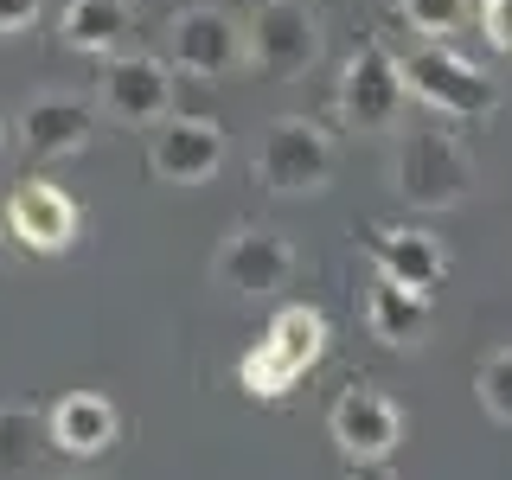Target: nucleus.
<instances>
[{
	"label": "nucleus",
	"mask_w": 512,
	"mask_h": 480,
	"mask_svg": "<svg viewBox=\"0 0 512 480\" xmlns=\"http://www.w3.org/2000/svg\"><path fill=\"white\" fill-rule=\"evenodd\" d=\"M391 186L423 212H448L468 199L474 186V160L448 128H397V160H391Z\"/></svg>",
	"instance_id": "1"
},
{
	"label": "nucleus",
	"mask_w": 512,
	"mask_h": 480,
	"mask_svg": "<svg viewBox=\"0 0 512 480\" xmlns=\"http://www.w3.org/2000/svg\"><path fill=\"white\" fill-rule=\"evenodd\" d=\"M474 391H480V410H487L493 423H512V346H506V352H493V359L480 365Z\"/></svg>",
	"instance_id": "20"
},
{
	"label": "nucleus",
	"mask_w": 512,
	"mask_h": 480,
	"mask_svg": "<svg viewBox=\"0 0 512 480\" xmlns=\"http://www.w3.org/2000/svg\"><path fill=\"white\" fill-rule=\"evenodd\" d=\"M327 429H333V442H340V455L352 468H365V461L397 455V442H404V410L384 391H372V384H346L327 410Z\"/></svg>",
	"instance_id": "8"
},
{
	"label": "nucleus",
	"mask_w": 512,
	"mask_h": 480,
	"mask_svg": "<svg viewBox=\"0 0 512 480\" xmlns=\"http://www.w3.org/2000/svg\"><path fill=\"white\" fill-rule=\"evenodd\" d=\"M320 352H327V314L308 308V301H295V308H282L269 320V333L244 352V365H237V384H244L250 397H288V384L301 372H314Z\"/></svg>",
	"instance_id": "2"
},
{
	"label": "nucleus",
	"mask_w": 512,
	"mask_h": 480,
	"mask_svg": "<svg viewBox=\"0 0 512 480\" xmlns=\"http://www.w3.org/2000/svg\"><path fill=\"white\" fill-rule=\"evenodd\" d=\"M7 148H13V122L0 116V160H7Z\"/></svg>",
	"instance_id": "24"
},
{
	"label": "nucleus",
	"mask_w": 512,
	"mask_h": 480,
	"mask_svg": "<svg viewBox=\"0 0 512 480\" xmlns=\"http://www.w3.org/2000/svg\"><path fill=\"white\" fill-rule=\"evenodd\" d=\"M352 480H391V468H384V461H365V468H352Z\"/></svg>",
	"instance_id": "23"
},
{
	"label": "nucleus",
	"mask_w": 512,
	"mask_h": 480,
	"mask_svg": "<svg viewBox=\"0 0 512 480\" xmlns=\"http://www.w3.org/2000/svg\"><path fill=\"white\" fill-rule=\"evenodd\" d=\"M20 148L32 160H64V154H84L96 141V109L77 103V96H39L20 122H13Z\"/></svg>",
	"instance_id": "13"
},
{
	"label": "nucleus",
	"mask_w": 512,
	"mask_h": 480,
	"mask_svg": "<svg viewBox=\"0 0 512 480\" xmlns=\"http://www.w3.org/2000/svg\"><path fill=\"white\" fill-rule=\"evenodd\" d=\"M167 64L186 77H224L244 64V26L224 7H180L167 20Z\"/></svg>",
	"instance_id": "10"
},
{
	"label": "nucleus",
	"mask_w": 512,
	"mask_h": 480,
	"mask_svg": "<svg viewBox=\"0 0 512 480\" xmlns=\"http://www.w3.org/2000/svg\"><path fill=\"white\" fill-rule=\"evenodd\" d=\"M128 0H71L58 13V32L71 52H90V58H116L122 39H128Z\"/></svg>",
	"instance_id": "17"
},
{
	"label": "nucleus",
	"mask_w": 512,
	"mask_h": 480,
	"mask_svg": "<svg viewBox=\"0 0 512 480\" xmlns=\"http://www.w3.org/2000/svg\"><path fill=\"white\" fill-rule=\"evenodd\" d=\"M71 480H84V474H71Z\"/></svg>",
	"instance_id": "25"
},
{
	"label": "nucleus",
	"mask_w": 512,
	"mask_h": 480,
	"mask_svg": "<svg viewBox=\"0 0 512 480\" xmlns=\"http://www.w3.org/2000/svg\"><path fill=\"white\" fill-rule=\"evenodd\" d=\"M77 224H84V212H77V199L52 180H20L7 192V237L39 256H58L77 244Z\"/></svg>",
	"instance_id": "12"
},
{
	"label": "nucleus",
	"mask_w": 512,
	"mask_h": 480,
	"mask_svg": "<svg viewBox=\"0 0 512 480\" xmlns=\"http://www.w3.org/2000/svg\"><path fill=\"white\" fill-rule=\"evenodd\" d=\"M397 7H404V20L423 32V39H448V32L468 26L474 0H397Z\"/></svg>",
	"instance_id": "19"
},
{
	"label": "nucleus",
	"mask_w": 512,
	"mask_h": 480,
	"mask_svg": "<svg viewBox=\"0 0 512 480\" xmlns=\"http://www.w3.org/2000/svg\"><path fill=\"white\" fill-rule=\"evenodd\" d=\"M397 64H404V90L416 96V103L442 109V116L468 122V116H493V109H500V84H493L480 64L442 52V39H429L423 52H410V58H397Z\"/></svg>",
	"instance_id": "4"
},
{
	"label": "nucleus",
	"mask_w": 512,
	"mask_h": 480,
	"mask_svg": "<svg viewBox=\"0 0 512 480\" xmlns=\"http://www.w3.org/2000/svg\"><path fill=\"white\" fill-rule=\"evenodd\" d=\"M480 32H487L493 52L512 58V0H480Z\"/></svg>",
	"instance_id": "21"
},
{
	"label": "nucleus",
	"mask_w": 512,
	"mask_h": 480,
	"mask_svg": "<svg viewBox=\"0 0 512 480\" xmlns=\"http://www.w3.org/2000/svg\"><path fill=\"white\" fill-rule=\"evenodd\" d=\"M224 167V128L212 116H160L148 141V173L167 186H199Z\"/></svg>",
	"instance_id": "11"
},
{
	"label": "nucleus",
	"mask_w": 512,
	"mask_h": 480,
	"mask_svg": "<svg viewBox=\"0 0 512 480\" xmlns=\"http://www.w3.org/2000/svg\"><path fill=\"white\" fill-rule=\"evenodd\" d=\"M372 263L410 288H436L448 276V250L429 231H404V224H378L372 231Z\"/></svg>",
	"instance_id": "15"
},
{
	"label": "nucleus",
	"mask_w": 512,
	"mask_h": 480,
	"mask_svg": "<svg viewBox=\"0 0 512 480\" xmlns=\"http://www.w3.org/2000/svg\"><path fill=\"white\" fill-rule=\"evenodd\" d=\"M45 13V0H0V32H26Z\"/></svg>",
	"instance_id": "22"
},
{
	"label": "nucleus",
	"mask_w": 512,
	"mask_h": 480,
	"mask_svg": "<svg viewBox=\"0 0 512 480\" xmlns=\"http://www.w3.org/2000/svg\"><path fill=\"white\" fill-rule=\"evenodd\" d=\"M45 429H52V448L71 461H90V455H109L122 436V416L109 397L96 391H64L52 410H45Z\"/></svg>",
	"instance_id": "14"
},
{
	"label": "nucleus",
	"mask_w": 512,
	"mask_h": 480,
	"mask_svg": "<svg viewBox=\"0 0 512 480\" xmlns=\"http://www.w3.org/2000/svg\"><path fill=\"white\" fill-rule=\"evenodd\" d=\"M288 276H295V244L276 231H256V224H244V231H231L212 256V282L231 288V295H282Z\"/></svg>",
	"instance_id": "9"
},
{
	"label": "nucleus",
	"mask_w": 512,
	"mask_h": 480,
	"mask_svg": "<svg viewBox=\"0 0 512 480\" xmlns=\"http://www.w3.org/2000/svg\"><path fill=\"white\" fill-rule=\"evenodd\" d=\"M333 173V141L327 128L308 122V116H276L263 128V141H256V180L269 192H282V199H295V192H320Z\"/></svg>",
	"instance_id": "5"
},
{
	"label": "nucleus",
	"mask_w": 512,
	"mask_h": 480,
	"mask_svg": "<svg viewBox=\"0 0 512 480\" xmlns=\"http://www.w3.org/2000/svg\"><path fill=\"white\" fill-rule=\"evenodd\" d=\"M52 448V429H45V416L32 410H0V480L26 474L32 461Z\"/></svg>",
	"instance_id": "18"
},
{
	"label": "nucleus",
	"mask_w": 512,
	"mask_h": 480,
	"mask_svg": "<svg viewBox=\"0 0 512 480\" xmlns=\"http://www.w3.org/2000/svg\"><path fill=\"white\" fill-rule=\"evenodd\" d=\"M320 58V20L308 0H263L244 26V64L263 77H301Z\"/></svg>",
	"instance_id": "6"
},
{
	"label": "nucleus",
	"mask_w": 512,
	"mask_h": 480,
	"mask_svg": "<svg viewBox=\"0 0 512 480\" xmlns=\"http://www.w3.org/2000/svg\"><path fill=\"white\" fill-rule=\"evenodd\" d=\"M429 320V288H410L397 276H372V288H365V327H372V340L384 346H410L416 333H423Z\"/></svg>",
	"instance_id": "16"
},
{
	"label": "nucleus",
	"mask_w": 512,
	"mask_h": 480,
	"mask_svg": "<svg viewBox=\"0 0 512 480\" xmlns=\"http://www.w3.org/2000/svg\"><path fill=\"white\" fill-rule=\"evenodd\" d=\"M96 103L128 128H154L160 116H173V64L154 52H116L103 64Z\"/></svg>",
	"instance_id": "7"
},
{
	"label": "nucleus",
	"mask_w": 512,
	"mask_h": 480,
	"mask_svg": "<svg viewBox=\"0 0 512 480\" xmlns=\"http://www.w3.org/2000/svg\"><path fill=\"white\" fill-rule=\"evenodd\" d=\"M404 64L384 39H365L340 71V122L359 135H397L404 122Z\"/></svg>",
	"instance_id": "3"
}]
</instances>
